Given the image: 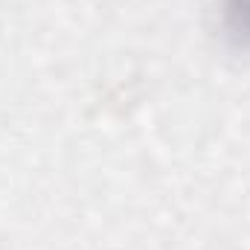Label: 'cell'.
Returning <instances> with one entry per match:
<instances>
[{
  "label": "cell",
  "instance_id": "cell-1",
  "mask_svg": "<svg viewBox=\"0 0 250 250\" xmlns=\"http://www.w3.org/2000/svg\"><path fill=\"white\" fill-rule=\"evenodd\" d=\"M218 29L233 50H250V0H218Z\"/></svg>",
  "mask_w": 250,
  "mask_h": 250
}]
</instances>
